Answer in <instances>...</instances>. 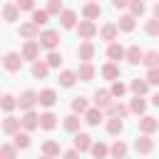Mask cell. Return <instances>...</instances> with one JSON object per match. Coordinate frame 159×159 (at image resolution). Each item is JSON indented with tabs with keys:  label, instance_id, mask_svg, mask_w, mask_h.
Here are the masks:
<instances>
[{
	"label": "cell",
	"instance_id": "1",
	"mask_svg": "<svg viewBox=\"0 0 159 159\" xmlns=\"http://www.w3.org/2000/svg\"><path fill=\"white\" fill-rule=\"evenodd\" d=\"M40 40H42L45 47H55V45H57V32H45Z\"/></svg>",
	"mask_w": 159,
	"mask_h": 159
},
{
	"label": "cell",
	"instance_id": "2",
	"mask_svg": "<svg viewBox=\"0 0 159 159\" xmlns=\"http://www.w3.org/2000/svg\"><path fill=\"white\" fill-rule=\"evenodd\" d=\"M5 67H7V70H17V67H20V57H17V55H7V57H5Z\"/></svg>",
	"mask_w": 159,
	"mask_h": 159
},
{
	"label": "cell",
	"instance_id": "3",
	"mask_svg": "<svg viewBox=\"0 0 159 159\" xmlns=\"http://www.w3.org/2000/svg\"><path fill=\"white\" fill-rule=\"evenodd\" d=\"M40 102H42L45 107H50V104L55 102V92H52V89H45V92L40 94Z\"/></svg>",
	"mask_w": 159,
	"mask_h": 159
},
{
	"label": "cell",
	"instance_id": "4",
	"mask_svg": "<svg viewBox=\"0 0 159 159\" xmlns=\"http://www.w3.org/2000/svg\"><path fill=\"white\" fill-rule=\"evenodd\" d=\"M32 102H35V94H32V92H25V94L20 97V107H22V109L32 107Z\"/></svg>",
	"mask_w": 159,
	"mask_h": 159
},
{
	"label": "cell",
	"instance_id": "5",
	"mask_svg": "<svg viewBox=\"0 0 159 159\" xmlns=\"http://www.w3.org/2000/svg\"><path fill=\"white\" fill-rule=\"evenodd\" d=\"M75 147H77V149H87V147H89V137H87V134H80V137L75 139Z\"/></svg>",
	"mask_w": 159,
	"mask_h": 159
},
{
	"label": "cell",
	"instance_id": "6",
	"mask_svg": "<svg viewBox=\"0 0 159 159\" xmlns=\"http://www.w3.org/2000/svg\"><path fill=\"white\" fill-rule=\"evenodd\" d=\"M40 119H42V127H45V129H52V127H55V117H52V114H42Z\"/></svg>",
	"mask_w": 159,
	"mask_h": 159
},
{
	"label": "cell",
	"instance_id": "7",
	"mask_svg": "<svg viewBox=\"0 0 159 159\" xmlns=\"http://www.w3.org/2000/svg\"><path fill=\"white\" fill-rule=\"evenodd\" d=\"M22 124H25L27 129H32V127H37V117H35V114H27V117L22 119Z\"/></svg>",
	"mask_w": 159,
	"mask_h": 159
},
{
	"label": "cell",
	"instance_id": "8",
	"mask_svg": "<svg viewBox=\"0 0 159 159\" xmlns=\"http://www.w3.org/2000/svg\"><path fill=\"white\" fill-rule=\"evenodd\" d=\"M15 129H17V119L7 117V119H5V132H15Z\"/></svg>",
	"mask_w": 159,
	"mask_h": 159
},
{
	"label": "cell",
	"instance_id": "9",
	"mask_svg": "<svg viewBox=\"0 0 159 159\" xmlns=\"http://www.w3.org/2000/svg\"><path fill=\"white\" fill-rule=\"evenodd\" d=\"M27 144H30L27 134H17V137H15V147H27Z\"/></svg>",
	"mask_w": 159,
	"mask_h": 159
},
{
	"label": "cell",
	"instance_id": "10",
	"mask_svg": "<svg viewBox=\"0 0 159 159\" xmlns=\"http://www.w3.org/2000/svg\"><path fill=\"white\" fill-rule=\"evenodd\" d=\"M32 20H35V25H42V22H47V12H42V10H40V12H35V17H32Z\"/></svg>",
	"mask_w": 159,
	"mask_h": 159
},
{
	"label": "cell",
	"instance_id": "11",
	"mask_svg": "<svg viewBox=\"0 0 159 159\" xmlns=\"http://www.w3.org/2000/svg\"><path fill=\"white\" fill-rule=\"evenodd\" d=\"M72 22H75V15H72V12H65V15H62V25H65V27H70Z\"/></svg>",
	"mask_w": 159,
	"mask_h": 159
},
{
	"label": "cell",
	"instance_id": "12",
	"mask_svg": "<svg viewBox=\"0 0 159 159\" xmlns=\"http://www.w3.org/2000/svg\"><path fill=\"white\" fill-rule=\"evenodd\" d=\"M139 57H142V52H139L137 47H132V50H129V60H132V62H139Z\"/></svg>",
	"mask_w": 159,
	"mask_h": 159
},
{
	"label": "cell",
	"instance_id": "13",
	"mask_svg": "<svg viewBox=\"0 0 159 159\" xmlns=\"http://www.w3.org/2000/svg\"><path fill=\"white\" fill-rule=\"evenodd\" d=\"M72 82H75V75H72V72H65V75H62V84H67V87H70Z\"/></svg>",
	"mask_w": 159,
	"mask_h": 159
},
{
	"label": "cell",
	"instance_id": "14",
	"mask_svg": "<svg viewBox=\"0 0 159 159\" xmlns=\"http://www.w3.org/2000/svg\"><path fill=\"white\" fill-rule=\"evenodd\" d=\"M5 17H7V20H15V7H12V5L5 7Z\"/></svg>",
	"mask_w": 159,
	"mask_h": 159
},
{
	"label": "cell",
	"instance_id": "15",
	"mask_svg": "<svg viewBox=\"0 0 159 159\" xmlns=\"http://www.w3.org/2000/svg\"><path fill=\"white\" fill-rule=\"evenodd\" d=\"M142 127H144V129H147V132H152V129H154V127H157V124H154V122H152V119H149V117H147V119H144V122H142Z\"/></svg>",
	"mask_w": 159,
	"mask_h": 159
},
{
	"label": "cell",
	"instance_id": "16",
	"mask_svg": "<svg viewBox=\"0 0 159 159\" xmlns=\"http://www.w3.org/2000/svg\"><path fill=\"white\" fill-rule=\"evenodd\" d=\"M2 157H5V159H12V157H15L12 147H2Z\"/></svg>",
	"mask_w": 159,
	"mask_h": 159
},
{
	"label": "cell",
	"instance_id": "17",
	"mask_svg": "<svg viewBox=\"0 0 159 159\" xmlns=\"http://www.w3.org/2000/svg\"><path fill=\"white\" fill-rule=\"evenodd\" d=\"M80 30H82V35H92V32H94V30H92V25H89V22H84V25H82V27H80Z\"/></svg>",
	"mask_w": 159,
	"mask_h": 159
},
{
	"label": "cell",
	"instance_id": "18",
	"mask_svg": "<svg viewBox=\"0 0 159 159\" xmlns=\"http://www.w3.org/2000/svg\"><path fill=\"white\" fill-rule=\"evenodd\" d=\"M2 107H5V109H12V107H15L12 97H5V99H2Z\"/></svg>",
	"mask_w": 159,
	"mask_h": 159
},
{
	"label": "cell",
	"instance_id": "19",
	"mask_svg": "<svg viewBox=\"0 0 159 159\" xmlns=\"http://www.w3.org/2000/svg\"><path fill=\"white\" fill-rule=\"evenodd\" d=\"M87 119H89L92 124H97V122H99V112H89V114H87Z\"/></svg>",
	"mask_w": 159,
	"mask_h": 159
},
{
	"label": "cell",
	"instance_id": "20",
	"mask_svg": "<svg viewBox=\"0 0 159 159\" xmlns=\"http://www.w3.org/2000/svg\"><path fill=\"white\" fill-rule=\"evenodd\" d=\"M119 129H122V122H119V119H114V122L109 124V132H119Z\"/></svg>",
	"mask_w": 159,
	"mask_h": 159
},
{
	"label": "cell",
	"instance_id": "21",
	"mask_svg": "<svg viewBox=\"0 0 159 159\" xmlns=\"http://www.w3.org/2000/svg\"><path fill=\"white\" fill-rule=\"evenodd\" d=\"M45 72H47V70H45V65H35V75H37V77H42Z\"/></svg>",
	"mask_w": 159,
	"mask_h": 159
},
{
	"label": "cell",
	"instance_id": "22",
	"mask_svg": "<svg viewBox=\"0 0 159 159\" xmlns=\"http://www.w3.org/2000/svg\"><path fill=\"white\" fill-rule=\"evenodd\" d=\"M144 89H147V84H144V82H139V80H137V82H134V92H144Z\"/></svg>",
	"mask_w": 159,
	"mask_h": 159
},
{
	"label": "cell",
	"instance_id": "23",
	"mask_svg": "<svg viewBox=\"0 0 159 159\" xmlns=\"http://www.w3.org/2000/svg\"><path fill=\"white\" fill-rule=\"evenodd\" d=\"M112 152H114L117 157H122V154H124V144H114V149H112Z\"/></svg>",
	"mask_w": 159,
	"mask_h": 159
},
{
	"label": "cell",
	"instance_id": "24",
	"mask_svg": "<svg viewBox=\"0 0 159 159\" xmlns=\"http://www.w3.org/2000/svg\"><path fill=\"white\" fill-rule=\"evenodd\" d=\"M32 55H35V45H27L25 47V57H32Z\"/></svg>",
	"mask_w": 159,
	"mask_h": 159
},
{
	"label": "cell",
	"instance_id": "25",
	"mask_svg": "<svg viewBox=\"0 0 159 159\" xmlns=\"http://www.w3.org/2000/svg\"><path fill=\"white\" fill-rule=\"evenodd\" d=\"M109 55H112V57H122V47H112Z\"/></svg>",
	"mask_w": 159,
	"mask_h": 159
},
{
	"label": "cell",
	"instance_id": "26",
	"mask_svg": "<svg viewBox=\"0 0 159 159\" xmlns=\"http://www.w3.org/2000/svg\"><path fill=\"white\" fill-rule=\"evenodd\" d=\"M122 27L129 30V27H132V17H124V20H122Z\"/></svg>",
	"mask_w": 159,
	"mask_h": 159
},
{
	"label": "cell",
	"instance_id": "27",
	"mask_svg": "<svg viewBox=\"0 0 159 159\" xmlns=\"http://www.w3.org/2000/svg\"><path fill=\"white\" fill-rule=\"evenodd\" d=\"M50 65H60V55L52 52V55H50Z\"/></svg>",
	"mask_w": 159,
	"mask_h": 159
},
{
	"label": "cell",
	"instance_id": "28",
	"mask_svg": "<svg viewBox=\"0 0 159 159\" xmlns=\"http://www.w3.org/2000/svg\"><path fill=\"white\" fill-rule=\"evenodd\" d=\"M104 152H107V149H104V147H102V144H97V147H94V154H97V157H102V154H104Z\"/></svg>",
	"mask_w": 159,
	"mask_h": 159
},
{
	"label": "cell",
	"instance_id": "29",
	"mask_svg": "<svg viewBox=\"0 0 159 159\" xmlns=\"http://www.w3.org/2000/svg\"><path fill=\"white\" fill-rule=\"evenodd\" d=\"M32 32H35L32 25H25V27H22V35H32Z\"/></svg>",
	"mask_w": 159,
	"mask_h": 159
},
{
	"label": "cell",
	"instance_id": "30",
	"mask_svg": "<svg viewBox=\"0 0 159 159\" xmlns=\"http://www.w3.org/2000/svg\"><path fill=\"white\" fill-rule=\"evenodd\" d=\"M67 127H70V129H75V127H77V119H75V117H70V119H67Z\"/></svg>",
	"mask_w": 159,
	"mask_h": 159
},
{
	"label": "cell",
	"instance_id": "31",
	"mask_svg": "<svg viewBox=\"0 0 159 159\" xmlns=\"http://www.w3.org/2000/svg\"><path fill=\"white\" fill-rule=\"evenodd\" d=\"M75 109H80V112H82V109H84V102H82V99H77V102H75Z\"/></svg>",
	"mask_w": 159,
	"mask_h": 159
},
{
	"label": "cell",
	"instance_id": "32",
	"mask_svg": "<svg viewBox=\"0 0 159 159\" xmlns=\"http://www.w3.org/2000/svg\"><path fill=\"white\" fill-rule=\"evenodd\" d=\"M134 109H137V112H142V109H144V102H139V99H137V102H134Z\"/></svg>",
	"mask_w": 159,
	"mask_h": 159
},
{
	"label": "cell",
	"instance_id": "33",
	"mask_svg": "<svg viewBox=\"0 0 159 159\" xmlns=\"http://www.w3.org/2000/svg\"><path fill=\"white\" fill-rule=\"evenodd\" d=\"M149 32H159V25H157V22H152V25H149Z\"/></svg>",
	"mask_w": 159,
	"mask_h": 159
},
{
	"label": "cell",
	"instance_id": "34",
	"mask_svg": "<svg viewBox=\"0 0 159 159\" xmlns=\"http://www.w3.org/2000/svg\"><path fill=\"white\" fill-rule=\"evenodd\" d=\"M65 159H77V154H75V152H70V154H67Z\"/></svg>",
	"mask_w": 159,
	"mask_h": 159
},
{
	"label": "cell",
	"instance_id": "35",
	"mask_svg": "<svg viewBox=\"0 0 159 159\" xmlns=\"http://www.w3.org/2000/svg\"><path fill=\"white\" fill-rule=\"evenodd\" d=\"M154 104H159V94H157V97H154Z\"/></svg>",
	"mask_w": 159,
	"mask_h": 159
},
{
	"label": "cell",
	"instance_id": "36",
	"mask_svg": "<svg viewBox=\"0 0 159 159\" xmlns=\"http://www.w3.org/2000/svg\"><path fill=\"white\" fill-rule=\"evenodd\" d=\"M157 15H159V5H157Z\"/></svg>",
	"mask_w": 159,
	"mask_h": 159
}]
</instances>
